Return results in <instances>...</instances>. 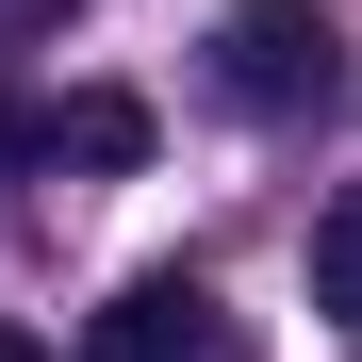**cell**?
<instances>
[{
    "label": "cell",
    "instance_id": "obj_1",
    "mask_svg": "<svg viewBox=\"0 0 362 362\" xmlns=\"http://www.w3.org/2000/svg\"><path fill=\"white\" fill-rule=\"evenodd\" d=\"M214 83L247 99V115L329 99V17H313V0H230V17H214Z\"/></svg>",
    "mask_w": 362,
    "mask_h": 362
},
{
    "label": "cell",
    "instance_id": "obj_2",
    "mask_svg": "<svg viewBox=\"0 0 362 362\" xmlns=\"http://www.w3.org/2000/svg\"><path fill=\"white\" fill-rule=\"evenodd\" d=\"M83 346H99V362H247V346H230V313H214V280H198V264H148V280H115Z\"/></svg>",
    "mask_w": 362,
    "mask_h": 362
},
{
    "label": "cell",
    "instance_id": "obj_3",
    "mask_svg": "<svg viewBox=\"0 0 362 362\" xmlns=\"http://www.w3.org/2000/svg\"><path fill=\"white\" fill-rule=\"evenodd\" d=\"M49 165L132 181V165H148V99H132V83H66V99H49Z\"/></svg>",
    "mask_w": 362,
    "mask_h": 362
},
{
    "label": "cell",
    "instance_id": "obj_4",
    "mask_svg": "<svg viewBox=\"0 0 362 362\" xmlns=\"http://www.w3.org/2000/svg\"><path fill=\"white\" fill-rule=\"evenodd\" d=\"M313 313H329V329H362V181L313 214Z\"/></svg>",
    "mask_w": 362,
    "mask_h": 362
},
{
    "label": "cell",
    "instance_id": "obj_5",
    "mask_svg": "<svg viewBox=\"0 0 362 362\" xmlns=\"http://www.w3.org/2000/svg\"><path fill=\"white\" fill-rule=\"evenodd\" d=\"M33 17H66V0H0V33H33Z\"/></svg>",
    "mask_w": 362,
    "mask_h": 362
},
{
    "label": "cell",
    "instance_id": "obj_6",
    "mask_svg": "<svg viewBox=\"0 0 362 362\" xmlns=\"http://www.w3.org/2000/svg\"><path fill=\"white\" fill-rule=\"evenodd\" d=\"M0 362H49V346H33V329H0Z\"/></svg>",
    "mask_w": 362,
    "mask_h": 362
}]
</instances>
